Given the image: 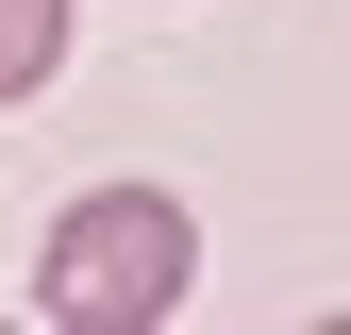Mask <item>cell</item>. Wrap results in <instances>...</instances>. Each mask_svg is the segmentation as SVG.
<instances>
[{"instance_id":"2","label":"cell","mask_w":351,"mask_h":335,"mask_svg":"<svg viewBox=\"0 0 351 335\" xmlns=\"http://www.w3.org/2000/svg\"><path fill=\"white\" fill-rule=\"evenodd\" d=\"M67 17L84 0H0V101H34V84L67 67Z\"/></svg>"},{"instance_id":"4","label":"cell","mask_w":351,"mask_h":335,"mask_svg":"<svg viewBox=\"0 0 351 335\" xmlns=\"http://www.w3.org/2000/svg\"><path fill=\"white\" fill-rule=\"evenodd\" d=\"M0 335H17V319H0Z\"/></svg>"},{"instance_id":"1","label":"cell","mask_w":351,"mask_h":335,"mask_svg":"<svg viewBox=\"0 0 351 335\" xmlns=\"http://www.w3.org/2000/svg\"><path fill=\"white\" fill-rule=\"evenodd\" d=\"M184 285H201V218L167 185H84L51 218V251H34V319L51 335H167Z\"/></svg>"},{"instance_id":"3","label":"cell","mask_w":351,"mask_h":335,"mask_svg":"<svg viewBox=\"0 0 351 335\" xmlns=\"http://www.w3.org/2000/svg\"><path fill=\"white\" fill-rule=\"evenodd\" d=\"M301 335H351V319H301Z\"/></svg>"}]
</instances>
